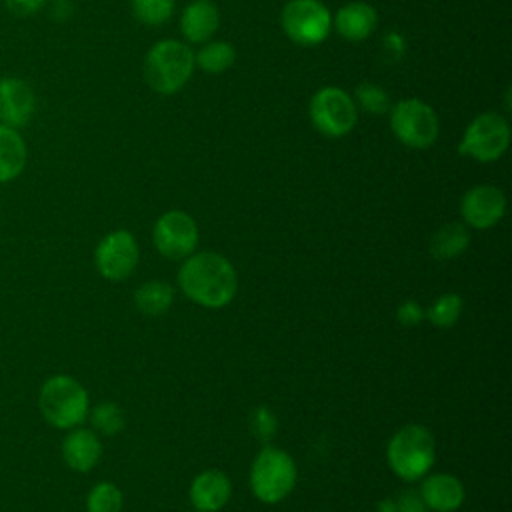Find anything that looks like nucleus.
Returning a JSON list of instances; mask_svg holds the SVG:
<instances>
[{"mask_svg":"<svg viewBox=\"0 0 512 512\" xmlns=\"http://www.w3.org/2000/svg\"><path fill=\"white\" fill-rule=\"evenodd\" d=\"M182 294L198 306L222 308L238 292V274L232 262L218 252H194L178 270Z\"/></svg>","mask_w":512,"mask_h":512,"instance_id":"obj_1","label":"nucleus"},{"mask_svg":"<svg viewBox=\"0 0 512 512\" xmlns=\"http://www.w3.org/2000/svg\"><path fill=\"white\" fill-rule=\"evenodd\" d=\"M38 410L52 428L70 430L88 418L90 396L74 376L54 374L38 390Z\"/></svg>","mask_w":512,"mask_h":512,"instance_id":"obj_2","label":"nucleus"},{"mask_svg":"<svg viewBox=\"0 0 512 512\" xmlns=\"http://www.w3.org/2000/svg\"><path fill=\"white\" fill-rule=\"evenodd\" d=\"M436 456L432 432L422 424H406L392 434L386 446V460L390 470L404 482L424 478Z\"/></svg>","mask_w":512,"mask_h":512,"instance_id":"obj_3","label":"nucleus"},{"mask_svg":"<svg viewBox=\"0 0 512 512\" xmlns=\"http://www.w3.org/2000/svg\"><path fill=\"white\" fill-rule=\"evenodd\" d=\"M194 52L178 40L156 42L144 60V78L158 94L178 92L194 72Z\"/></svg>","mask_w":512,"mask_h":512,"instance_id":"obj_4","label":"nucleus"},{"mask_svg":"<svg viewBox=\"0 0 512 512\" xmlns=\"http://www.w3.org/2000/svg\"><path fill=\"white\" fill-rule=\"evenodd\" d=\"M294 458L276 446H264L250 466V490L264 504L282 502L296 486Z\"/></svg>","mask_w":512,"mask_h":512,"instance_id":"obj_5","label":"nucleus"},{"mask_svg":"<svg viewBox=\"0 0 512 512\" xmlns=\"http://www.w3.org/2000/svg\"><path fill=\"white\" fill-rule=\"evenodd\" d=\"M390 128L408 148H430L438 138V116L422 100L406 98L390 108Z\"/></svg>","mask_w":512,"mask_h":512,"instance_id":"obj_6","label":"nucleus"},{"mask_svg":"<svg viewBox=\"0 0 512 512\" xmlns=\"http://www.w3.org/2000/svg\"><path fill=\"white\" fill-rule=\"evenodd\" d=\"M510 144L508 120L498 112L478 114L466 128L458 152L478 162L498 160Z\"/></svg>","mask_w":512,"mask_h":512,"instance_id":"obj_7","label":"nucleus"},{"mask_svg":"<svg viewBox=\"0 0 512 512\" xmlns=\"http://www.w3.org/2000/svg\"><path fill=\"white\" fill-rule=\"evenodd\" d=\"M358 120L356 104L348 92L336 86L318 90L310 100V122L312 126L328 136L340 138L348 134Z\"/></svg>","mask_w":512,"mask_h":512,"instance_id":"obj_8","label":"nucleus"},{"mask_svg":"<svg viewBox=\"0 0 512 512\" xmlns=\"http://www.w3.org/2000/svg\"><path fill=\"white\" fill-rule=\"evenodd\" d=\"M282 30L300 46H316L330 34L332 16L320 0H290L282 8Z\"/></svg>","mask_w":512,"mask_h":512,"instance_id":"obj_9","label":"nucleus"},{"mask_svg":"<svg viewBox=\"0 0 512 512\" xmlns=\"http://www.w3.org/2000/svg\"><path fill=\"white\" fill-rule=\"evenodd\" d=\"M152 242L164 258L184 260L194 254L198 246L196 220L184 210H168L156 220Z\"/></svg>","mask_w":512,"mask_h":512,"instance_id":"obj_10","label":"nucleus"},{"mask_svg":"<svg viewBox=\"0 0 512 512\" xmlns=\"http://www.w3.org/2000/svg\"><path fill=\"white\" fill-rule=\"evenodd\" d=\"M138 258V242L128 230L108 232L94 248V266L110 282L126 280L136 270Z\"/></svg>","mask_w":512,"mask_h":512,"instance_id":"obj_11","label":"nucleus"},{"mask_svg":"<svg viewBox=\"0 0 512 512\" xmlns=\"http://www.w3.org/2000/svg\"><path fill=\"white\" fill-rule=\"evenodd\" d=\"M506 212V198L500 188L480 184L464 192L460 200V214L472 228L486 230L496 226Z\"/></svg>","mask_w":512,"mask_h":512,"instance_id":"obj_12","label":"nucleus"},{"mask_svg":"<svg viewBox=\"0 0 512 512\" xmlns=\"http://www.w3.org/2000/svg\"><path fill=\"white\" fill-rule=\"evenodd\" d=\"M36 114V94L32 86L18 76L0 78V124L24 128Z\"/></svg>","mask_w":512,"mask_h":512,"instance_id":"obj_13","label":"nucleus"},{"mask_svg":"<svg viewBox=\"0 0 512 512\" xmlns=\"http://www.w3.org/2000/svg\"><path fill=\"white\" fill-rule=\"evenodd\" d=\"M62 460L72 472L86 474L98 466L102 458L100 436L92 428L76 426L66 430V436L60 446Z\"/></svg>","mask_w":512,"mask_h":512,"instance_id":"obj_14","label":"nucleus"},{"mask_svg":"<svg viewBox=\"0 0 512 512\" xmlns=\"http://www.w3.org/2000/svg\"><path fill=\"white\" fill-rule=\"evenodd\" d=\"M420 498L432 512H454L464 504L466 490L460 478L448 472L426 474L420 484Z\"/></svg>","mask_w":512,"mask_h":512,"instance_id":"obj_15","label":"nucleus"},{"mask_svg":"<svg viewBox=\"0 0 512 512\" xmlns=\"http://www.w3.org/2000/svg\"><path fill=\"white\" fill-rule=\"evenodd\" d=\"M232 496L230 478L216 468L202 470L190 484V502L198 512H218Z\"/></svg>","mask_w":512,"mask_h":512,"instance_id":"obj_16","label":"nucleus"},{"mask_svg":"<svg viewBox=\"0 0 512 512\" xmlns=\"http://www.w3.org/2000/svg\"><path fill=\"white\" fill-rule=\"evenodd\" d=\"M220 26V12L212 0L190 2L180 18V30L188 42H208Z\"/></svg>","mask_w":512,"mask_h":512,"instance_id":"obj_17","label":"nucleus"},{"mask_svg":"<svg viewBox=\"0 0 512 512\" xmlns=\"http://www.w3.org/2000/svg\"><path fill=\"white\" fill-rule=\"evenodd\" d=\"M378 26V14L376 10L366 2H350L344 4L336 16H334V28L336 32L352 42L366 40L374 34Z\"/></svg>","mask_w":512,"mask_h":512,"instance_id":"obj_18","label":"nucleus"},{"mask_svg":"<svg viewBox=\"0 0 512 512\" xmlns=\"http://www.w3.org/2000/svg\"><path fill=\"white\" fill-rule=\"evenodd\" d=\"M28 162V146L20 130L0 124V184L16 180Z\"/></svg>","mask_w":512,"mask_h":512,"instance_id":"obj_19","label":"nucleus"},{"mask_svg":"<svg viewBox=\"0 0 512 512\" xmlns=\"http://www.w3.org/2000/svg\"><path fill=\"white\" fill-rule=\"evenodd\" d=\"M174 302V288L164 280H148L134 292V304L144 316H162Z\"/></svg>","mask_w":512,"mask_h":512,"instance_id":"obj_20","label":"nucleus"},{"mask_svg":"<svg viewBox=\"0 0 512 512\" xmlns=\"http://www.w3.org/2000/svg\"><path fill=\"white\" fill-rule=\"evenodd\" d=\"M468 242V228L460 222H448L434 232L430 240V254L436 260H452L468 248Z\"/></svg>","mask_w":512,"mask_h":512,"instance_id":"obj_21","label":"nucleus"},{"mask_svg":"<svg viewBox=\"0 0 512 512\" xmlns=\"http://www.w3.org/2000/svg\"><path fill=\"white\" fill-rule=\"evenodd\" d=\"M236 60V50L230 42H208L198 54H194V62L200 70L208 74H220L228 70Z\"/></svg>","mask_w":512,"mask_h":512,"instance_id":"obj_22","label":"nucleus"},{"mask_svg":"<svg viewBox=\"0 0 512 512\" xmlns=\"http://www.w3.org/2000/svg\"><path fill=\"white\" fill-rule=\"evenodd\" d=\"M88 420L92 424V430L102 436H114L126 426L124 410L116 402H98L90 408Z\"/></svg>","mask_w":512,"mask_h":512,"instance_id":"obj_23","label":"nucleus"},{"mask_svg":"<svg viewBox=\"0 0 512 512\" xmlns=\"http://www.w3.org/2000/svg\"><path fill=\"white\" fill-rule=\"evenodd\" d=\"M462 314V298L456 292H446L440 294L432 306L428 310H424V318H428V322L440 330H448L452 328Z\"/></svg>","mask_w":512,"mask_h":512,"instance_id":"obj_24","label":"nucleus"},{"mask_svg":"<svg viewBox=\"0 0 512 512\" xmlns=\"http://www.w3.org/2000/svg\"><path fill=\"white\" fill-rule=\"evenodd\" d=\"M124 496L114 482H96L86 494V512H122Z\"/></svg>","mask_w":512,"mask_h":512,"instance_id":"obj_25","label":"nucleus"},{"mask_svg":"<svg viewBox=\"0 0 512 512\" xmlns=\"http://www.w3.org/2000/svg\"><path fill=\"white\" fill-rule=\"evenodd\" d=\"M134 16L148 26H160L170 20L174 0H132Z\"/></svg>","mask_w":512,"mask_h":512,"instance_id":"obj_26","label":"nucleus"},{"mask_svg":"<svg viewBox=\"0 0 512 512\" xmlns=\"http://www.w3.org/2000/svg\"><path fill=\"white\" fill-rule=\"evenodd\" d=\"M356 98L366 112L384 114L388 110V94L376 84H370V82L360 84L356 88Z\"/></svg>","mask_w":512,"mask_h":512,"instance_id":"obj_27","label":"nucleus"},{"mask_svg":"<svg viewBox=\"0 0 512 512\" xmlns=\"http://www.w3.org/2000/svg\"><path fill=\"white\" fill-rule=\"evenodd\" d=\"M250 424H252L254 436H258L260 440H268L270 436L276 434V416L266 406H258L252 412Z\"/></svg>","mask_w":512,"mask_h":512,"instance_id":"obj_28","label":"nucleus"},{"mask_svg":"<svg viewBox=\"0 0 512 512\" xmlns=\"http://www.w3.org/2000/svg\"><path fill=\"white\" fill-rule=\"evenodd\" d=\"M50 0H4L6 10L16 18H30L44 10Z\"/></svg>","mask_w":512,"mask_h":512,"instance_id":"obj_29","label":"nucleus"},{"mask_svg":"<svg viewBox=\"0 0 512 512\" xmlns=\"http://www.w3.org/2000/svg\"><path fill=\"white\" fill-rule=\"evenodd\" d=\"M396 318H398L400 324H404L408 328L416 326V324H420L424 320V308L416 300H406V302H402L398 306Z\"/></svg>","mask_w":512,"mask_h":512,"instance_id":"obj_30","label":"nucleus"},{"mask_svg":"<svg viewBox=\"0 0 512 512\" xmlns=\"http://www.w3.org/2000/svg\"><path fill=\"white\" fill-rule=\"evenodd\" d=\"M428 508L424 506L420 494L414 492H404L394 504V512H426Z\"/></svg>","mask_w":512,"mask_h":512,"instance_id":"obj_31","label":"nucleus"}]
</instances>
